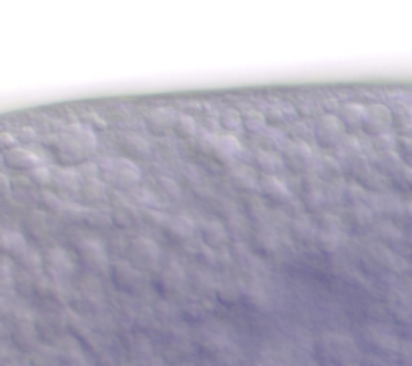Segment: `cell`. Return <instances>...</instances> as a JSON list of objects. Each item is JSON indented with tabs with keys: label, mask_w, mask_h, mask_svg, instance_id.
Returning <instances> with one entry per match:
<instances>
[{
	"label": "cell",
	"mask_w": 412,
	"mask_h": 366,
	"mask_svg": "<svg viewBox=\"0 0 412 366\" xmlns=\"http://www.w3.org/2000/svg\"><path fill=\"white\" fill-rule=\"evenodd\" d=\"M99 173L117 191H133V189H137V185L141 182V169L137 167L135 161H131L127 157L101 159Z\"/></svg>",
	"instance_id": "6da1fadb"
},
{
	"label": "cell",
	"mask_w": 412,
	"mask_h": 366,
	"mask_svg": "<svg viewBox=\"0 0 412 366\" xmlns=\"http://www.w3.org/2000/svg\"><path fill=\"white\" fill-rule=\"evenodd\" d=\"M74 254H77V260L81 262V266L85 270L97 272V274H103V272L111 270V260H109L107 250L97 239L81 238L74 244Z\"/></svg>",
	"instance_id": "7a4b0ae2"
},
{
	"label": "cell",
	"mask_w": 412,
	"mask_h": 366,
	"mask_svg": "<svg viewBox=\"0 0 412 366\" xmlns=\"http://www.w3.org/2000/svg\"><path fill=\"white\" fill-rule=\"evenodd\" d=\"M314 139H316V143L322 147V149L332 151V149H338L344 143L346 131H344L336 115L324 113V115L318 117V121L314 125Z\"/></svg>",
	"instance_id": "3957f363"
},
{
	"label": "cell",
	"mask_w": 412,
	"mask_h": 366,
	"mask_svg": "<svg viewBox=\"0 0 412 366\" xmlns=\"http://www.w3.org/2000/svg\"><path fill=\"white\" fill-rule=\"evenodd\" d=\"M282 161L286 165L287 171L298 173V175H306L316 167V155L312 151V147L308 143H300V141H292L284 147L282 151Z\"/></svg>",
	"instance_id": "277c9868"
},
{
	"label": "cell",
	"mask_w": 412,
	"mask_h": 366,
	"mask_svg": "<svg viewBox=\"0 0 412 366\" xmlns=\"http://www.w3.org/2000/svg\"><path fill=\"white\" fill-rule=\"evenodd\" d=\"M129 262L139 270H151L159 266L161 250L159 246L149 238H133L129 241Z\"/></svg>",
	"instance_id": "5b68a950"
},
{
	"label": "cell",
	"mask_w": 412,
	"mask_h": 366,
	"mask_svg": "<svg viewBox=\"0 0 412 366\" xmlns=\"http://www.w3.org/2000/svg\"><path fill=\"white\" fill-rule=\"evenodd\" d=\"M393 123H395L393 109L386 107L384 103H372V105L366 107L362 131L372 135V137H377V135H382V133H390Z\"/></svg>",
	"instance_id": "8992f818"
},
{
	"label": "cell",
	"mask_w": 412,
	"mask_h": 366,
	"mask_svg": "<svg viewBox=\"0 0 412 366\" xmlns=\"http://www.w3.org/2000/svg\"><path fill=\"white\" fill-rule=\"evenodd\" d=\"M258 189L266 198V202L271 203L274 207H287V203L294 202L290 187L278 175H262Z\"/></svg>",
	"instance_id": "52a82bcc"
},
{
	"label": "cell",
	"mask_w": 412,
	"mask_h": 366,
	"mask_svg": "<svg viewBox=\"0 0 412 366\" xmlns=\"http://www.w3.org/2000/svg\"><path fill=\"white\" fill-rule=\"evenodd\" d=\"M374 212L366 205V203H362V205H350L348 209H346V214H344V228H348L350 232H354V234H364V232H368V230H374Z\"/></svg>",
	"instance_id": "ba28073f"
},
{
	"label": "cell",
	"mask_w": 412,
	"mask_h": 366,
	"mask_svg": "<svg viewBox=\"0 0 412 366\" xmlns=\"http://www.w3.org/2000/svg\"><path fill=\"white\" fill-rule=\"evenodd\" d=\"M111 272H113L115 284L121 290H125V292H137L143 286V274H141V270L135 268L131 262H117L111 268Z\"/></svg>",
	"instance_id": "9c48e42d"
},
{
	"label": "cell",
	"mask_w": 412,
	"mask_h": 366,
	"mask_svg": "<svg viewBox=\"0 0 412 366\" xmlns=\"http://www.w3.org/2000/svg\"><path fill=\"white\" fill-rule=\"evenodd\" d=\"M175 121H177V115L167 107H155L147 113L145 117V127L149 133L153 135H159V137H165L169 133H173V127H175Z\"/></svg>",
	"instance_id": "30bf717a"
},
{
	"label": "cell",
	"mask_w": 412,
	"mask_h": 366,
	"mask_svg": "<svg viewBox=\"0 0 412 366\" xmlns=\"http://www.w3.org/2000/svg\"><path fill=\"white\" fill-rule=\"evenodd\" d=\"M165 236L171 239V241H177V244H183V241H189L193 238L198 225L193 223L191 218L183 216V214H177L173 218H167L165 221Z\"/></svg>",
	"instance_id": "8fae6325"
},
{
	"label": "cell",
	"mask_w": 412,
	"mask_h": 366,
	"mask_svg": "<svg viewBox=\"0 0 412 366\" xmlns=\"http://www.w3.org/2000/svg\"><path fill=\"white\" fill-rule=\"evenodd\" d=\"M119 149L123 151L127 159L131 161H145L151 157V143L143 139L141 135H135V133H127L121 137L119 141Z\"/></svg>",
	"instance_id": "7c38bea8"
},
{
	"label": "cell",
	"mask_w": 412,
	"mask_h": 366,
	"mask_svg": "<svg viewBox=\"0 0 412 366\" xmlns=\"http://www.w3.org/2000/svg\"><path fill=\"white\" fill-rule=\"evenodd\" d=\"M241 147L235 141L232 135H215L212 147H209V155L214 157L217 164H232L233 159L239 155Z\"/></svg>",
	"instance_id": "4fadbf2b"
},
{
	"label": "cell",
	"mask_w": 412,
	"mask_h": 366,
	"mask_svg": "<svg viewBox=\"0 0 412 366\" xmlns=\"http://www.w3.org/2000/svg\"><path fill=\"white\" fill-rule=\"evenodd\" d=\"M364 113L366 107H362L358 103H344L338 109V121L346 131V135H356L364 127Z\"/></svg>",
	"instance_id": "5bb4252c"
},
{
	"label": "cell",
	"mask_w": 412,
	"mask_h": 366,
	"mask_svg": "<svg viewBox=\"0 0 412 366\" xmlns=\"http://www.w3.org/2000/svg\"><path fill=\"white\" fill-rule=\"evenodd\" d=\"M198 232L209 248H221L228 244L230 232L219 220H201L198 223Z\"/></svg>",
	"instance_id": "9a60e30c"
},
{
	"label": "cell",
	"mask_w": 412,
	"mask_h": 366,
	"mask_svg": "<svg viewBox=\"0 0 412 366\" xmlns=\"http://www.w3.org/2000/svg\"><path fill=\"white\" fill-rule=\"evenodd\" d=\"M253 167L262 175H280L286 169V165L282 161V155L271 153V151H262V149H258L253 153Z\"/></svg>",
	"instance_id": "2e32d148"
},
{
	"label": "cell",
	"mask_w": 412,
	"mask_h": 366,
	"mask_svg": "<svg viewBox=\"0 0 412 366\" xmlns=\"http://www.w3.org/2000/svg\"><path fill=\"white\" fill-rule=\"evenodd\" d=\"M107 198V185L97 180V177H83L81 183V191H79V200L89 203L90 207H97L101 202H105Z\"/></svg>",
	"instance_id": "e0dca14e"
},
{
	"label": "cell",
	"mask_w": 412,
	"mask_h": 366,
	"mask_svg": "<svg viewBox=\"0 0 412 366\" xmlns=\"http://www.w3.org/2000/svg\"><path fill=\"white\" fill-rule=\"evenodd\" d=\"M258 149L262 151H284V147L287 145V135H284L280 129L276 127H266L264 131H260L258 135H253Z\"/></svg>",
	"instance_id": "ac0fdd59"
},
{
	"label": "cell",
	"mask_w": 412,
	"mask_h": 366,
	"mask_svg": "<svg viewBox=\"0 0 412 366\" xmlns=\"http://www.w3.org/2000/svg\"><path fill=\"white\" fill-rule=\"evenodd\" d=\"M290 234L300 244H314L318 239V225H314L304 216H298L290 221Z\"/></svg>",
	"instance_id": "d6986e66"
},
{
	"label": "cell",
	"mask_w": 412,
	"mask_h": 366,
	"mask_svg": "<svg viewBox=\"0 0 412 366\" xmlns=\"http://www.w3.org/2000/svg\"><path fill=\"white\" fill-rule=\"evenodd\" d=\"M374 234H377L378 241L382 246H386V248H395V246H398L404 239V234H402L400 225H396L395 221L390 220L377 223L374 225Z\"/></svg>",
	"instance_id": "ffe728a7"
},
{
	"label": "cell",
	"mask_w": 412,
	"mask_h": 366,
	"mask_svg": "<svg viewBox=\"0 0 412 366\" xmlns=\"http://www.w3.org/2000/svg\"><path fill=\"white\" fill-rule=\"evenodd\" d=\"M230 180H232L233 187L239 189L241 193H251V191H255L258 185H260V180H255V175L251 173L246 165L233 167L232 171H230Z\"/></svg>",
	"instance_id": "44dd1931"
},
{
	"label": "cell",
	"mask_w": 412,
	"mask_h": 366,
	"mask_svg": "<svg viewBox=\"0 0 412 366\" xmlns=\"http://www.w3.org/2000/svg\"><path fill=\"white\" fill-rule=\"evenodd\" d=\"M155 193L157 198L165 203L171 202H180L181 200V185L173 177H167V175H159L157 182H155Z\"/></svg>",
	"instance_id": "7402d4cb"
},
{
	"label": "cell",
	"mask_w": 412,
	"mask_h": 366,
	"mask_svg": "<svg viewBox=\"0 0 412 366\" xmlns=\"http://www.w3.org/2000/svg\"><path fill=\"white\" fill-rule=\"evenodd\" d=\"M316 173L322 177V182H336L344 175V167H342L340 159L326 155L316 161Z\"/></svg>",
	"instance_id": "603a6c76"
},
{
	"label": "cell",
	"mask_w": 412,
	"mask_h": 366,
	"mask_svg": "<svg viewBox=\"0 0 412 366\" xmlns=\"http://www.w3.org/2000/svg\"><path fill=\"white\" fill-rule=\"evenodd\" d=\"M302 205L310 214H324V209L330 205L324 187H314V189L302 191Z\"/></svg>",
	"instance_id": "cb8c5ba5"
},
{
	"label": "cell",
	"mask_w": 412,
	"mask_h": 366,
	"mask_svg": "<svg viewBox=\"0 0 412 366\" xmlns=\"http://www.w3.org/2000/svg\"><path fill=\"white\" fill-rule=\"evenodd\" d=\"M377 169L382 173V175H386V177H395L396 173L404 167V161L400 159V155H398V151H393V153H382V155H377Z\"/></svg>",
	"instance_id": "d4e9b609"
},
{
	"label": "cell",
	"mask_w": 412,
	"mask_h": 366,
	"mask_svg": "<svg viewBox=\"0 0 412 366\" xmlns=\"http://www.w3.org/2000/svg\"><path fill=\"white\" fill-rule=\"evenodd\" d=\"M183 278H185V276H183V270H181V268L165 266V268L159 270V274H157V286H161L165 292H169V290L180 288Z\"/></svg>",
	"instance_id": "484cf974"
},
{
	"label": "cell",
	"mask_w": 412,
	"mask_h": 366,
	"mask_svg": "<svg viewBox=\"0 0 412 366\" xmlns=\"http://www.w3.org/2000/svg\"><path fill=\"white\" fill-rule=\"evenodd\" d=\"M173 133H175L180 139H196L199 135V127L191 115H177V121H175Z\"/></svg>",
	"instance_id": "4316f807"
},
{
	"label": "cell",
	"mask_w": 412,
	"mask_h": 366,
	"mask_svg": "<svg viewBox=\"0 0 412 366\" xmlns=\"http://www.w3.org/2000/svg\"><path fill=\"white\" fill-rule=\"evenodd\" d=\"M241 127L246 129L251 135H258L260 131L268 127V121H266V115L260 113V111H248L241 115Z\"/></svg>",
	"instance_id": "83f0119b"
},
{
	"label": "cell",
	"mask_w": 412,
	"mask_h": 366,
	"mask_svg": "<svg viewBox=\"0 0 412 366\" xmlns=\"http://www.w3.org/2000/svg\"><path fill=\"white\" fill-rule=\"evenodd\" d=\"M372 149H374V153H377V155L398 151V137H395L393 133H382V135H377V137H372Z\"/></svg>",
	"instance_id": "f1b7e54d"
},
{
	"label": "cell",
	"mask_w": 412,
	"mask_h": 366,
	"mask_svg": "<svg viewBox=\"0 0 412 366\" xmlns=\"http://www.w3.org/2000/svg\"><path fill=\"white\" fill-rule=\"evenodd\" d=\"M393 129L398 133V137H412V111H396Z\"/></svg>",
	"instance_id": "f546056e"
},
{
	"label": "cell",
	"mask_w": 412,
	"mask_h": 366,
	"mask_svg": "<svg viewBox=\"0 0 412 366\" xmlns=\"http://www.w3.org/2000/svg\"><path fill=\"white\" fill-rule=\"evenodd\" d=\"M83 221L89 223V225H95V228H107L109 223L113 221V216L103 212V209H99V207H87Z\"/></svg>",
	"instance_id": "4dcf8cb0"
},
{
	"label": "cell",
	"mask_w": 412,
	"mask_h": 366,
	"mask_svg": "<svg viewBox=\"0 0 412 366\" xmlns=\"http://www.w3.org/2000/svg\"><path fill=\"white\" fill-rule=\"evenodd\" d=\"M316 244L322 248L324 252L334 254L342 248V234H330V232H318V239Z\"/></svg>",
	"instance_id": "1f68e13d"
},
{
	"label": "cell",
	"mask_w": 412,
	"mask_h": 366,
	"mask_svg": "<svg viewBox=\"0 0 412 366\" xmlns=\"http://www.w3.org/2000/svg\"><path fill=\"white\" fill-rule=\"evenodd\" d=\"M287 137H292L294 141H300V143H308L314 137V129L304 125L302 121H296V123L287 125Z\"/></svg>",
	"instance_id": "d6a6232c"
},
{
	"label": "cell",
	"mask_w": 412,
	"mask_h": 366,
	"mask_svg": "<svg viewBox=\"0 0 412 366\" xmlns=\"http://www.w3.org/2000/svg\"><path fill=\"white\" fill-rule=\"evenodd\" d=\"M393 183H395V187L398 191L412 196V167H406V165H404V167L396 173L395 177H393Z\"/></svg>",
	"instance_id": "836d02e7"
},
{
	"label": "cell",
	"mask_w": 412,
	"mask_h": 366,
	"mask_svg": "<svg viewBox=\"0 0 412 366\" xmlns=\"http://www.w3.org/2000/svg\"><path fill=\"white\" fill-rule=\"evenodd\" d=\"M219 125H221L223 131H228V133H235V131H239V127H241V117L235 111H223L221 113V119H219Z\"/></svg>",
	"instance_id": "e575fe53"
},
{
	"label": "cell",
	"mask_w": 412,
	"mask_h": 366,
	"mask_svg": "<svg viewBox=\"0 0 412 366\" xmlns=\"http://www.w3.org/2000/svg\"><path fill=\"white\" fill-rule=\"evenodd\" d=\"M264 115H266V121H268L269 125L276 129L280 127V125H287L292 121L290 115L282 107H269L268 113H264Z\"/></svg>",
	"instance_id": "d590c367"
},
{
	"label": "cell",
	"mask_w": 412,
	"mask_h": 366,
	"mask_svg": "<svg viewBox=\"0 0 412 366\" xmlns=\"http://www.w3.org/2000/svg\"><path fill=\"white\" fill-rule=\"evenodd\" d=\"M113 216V221L115 223H119V225H131L133 220H135V212H133V207L127 203V205H119V207H115V212L111 214Z\"/></svg>",
	"instance_id": "8d00e7d4"
},
{
	"label": "cell",
	"mask_w": 412,
	"mask_h": 366,
	"mask_svg": "<svg viewBox=\"0 0 412 366\" xmlns=\"http://www.w3.org/2000/svg\"><path fill=\"white\" fill-rule=\"evenodd\" d=\"M398 155L406 167H412V137H398Z\"/></svg>",
	"instance_id": "74e56055"
}]
</instances>
